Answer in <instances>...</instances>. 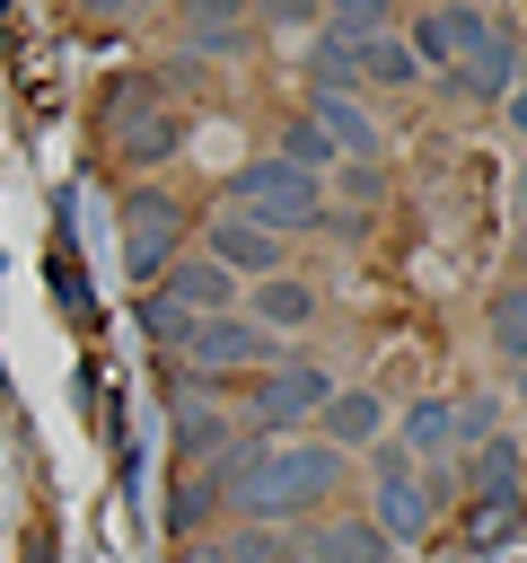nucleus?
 Returning a JSON list of instances; mask_svg holds the SVG:
<instances>
[{"label": "nucleus", "mask_w": 527, "mask_h": 563, "mask_svg": "<svg viewBox=\"0 0 527 563\" xmlns=\"http://www.w3.org/2000/svg\"><path fill=\"white\" fill-rule=\"evenodd\" d=\"M53 290H61V308H88V273H79L70 229H53Z\"/></svg>", "instance_id": "nucleus-29"}, {"label": "nucleus", "mask_w": 527, "mask_h": 563, "mask_svg": "<svg viewBox=\"0 0 527 563\" xmlns=\"http://www.w3.org/2000/svg\"><path fill=\"white\" fill-rule=\"evenodd\" d=\"M316 431H325V449H343V457L386 449V396H378V387H334V405L316 413Z\"/></svg>", "instance_id": "nucleus-14"}, {"label": "nucleus", "mask_w": 527, "mask_h": 563, "mask_svg": "<svg viewBox=\"0 0 527 563\" xmlns=\"http://www.w3.org/2000/svg\"><path fill=\"white\" fill-rule=\"evenodd\" d=\"M334 369L325 361H272L264 378H246V413H255V431L272 440V431H290V422H316L325 405H334Z\"/></svg>", "instance_id": "nucleus-3"}, {"label": "nucleus", "mask_w": 527, "mask_h": 563, "mask_svg": "<svg viewBox=\"0 0 527 563\" xmlns=\"http://www.w3.org/2000/svg\"><path fill=\"white\" fill-rule=\"evenodd\" d=\"M457 537H466L474 554H501L509 537H527V501H474V510L457 519Z\"/></svg>", "instance_id": "nucleus-21"}, {"label": "nucleus", "mask_w": 527, "mask_h": 563, "mask_svg": "<svg viewBox=\"0 0 527 563\" xmlns=\"http://www.w3.org/2000/svg\"><path fill=\"white\" fill-rule=\"evenodd\" d=\"M141 334L149 343H167V352H184V334H193V317L167 299V290H141Z\"/></svg>", "instance_id": "nucleus-27"}, {"label": "nucleus", "mask_w": 527, "mask_h": 563, "mask_svg": "<svg viewBox=\"0 0 527 563\" xmlns=\"http://www.w3.org/2000/svg\"><path fill=\"white\" fill-rule=\"evenodd\" d=\"M518 405H527V369H518Z\"/></svg>", "instance_id": "nucleus-34"}, {"label": "nucleus", "mask_w": 527, "mask_h": 563, "mask_svg": "<svg viewBox=\"0 0 527 563\" xmlns=\"http://www.w3.org/2000/svg\"><path fill=\"white\" fill-rule=\"evenodd\" d=\"M184 44H193V53L237 44V9H220V0H211V9H193V18H184Z\"/></svg>", "instance_id": "nucleus-28"}, {"label": "nucleus", "mask_w": 527, "mask_h": 563, "mask_svg": "<svg viewBox=\"0 0 527 563\" xmlns=\"http://www.w3.org/2000/svg\"><path fill=\"white\" fill-rule=\"evenodd\" d=\"M369 501H378V528H386V545H413V537H430V493L413 484V457H404L395 440L378 449V493H369Z\"/></svg>", "instance_id": "nucleus-9"}, {"label": "nucleus", "mask_w": 527, "mask_h": 563, "mask_svg": "<svg viewBox=\"0 0 527 563\" xmlns=\"http://www.w3.org/2000/svg\"><path fill=\"white\" fill-rule=\"evenodd\" d=\"M466 493H474V501H527V449H518L509 431L474 440V457H466Z\"/></svg>", "instance_id": "nucleus-16"}, {"label": "nucleus", "mask_w": 527, "mask_h": 563, "mask_svg": "<svg viewBox=\"0 0 527 563\" xmlns=\"http://www.w3.org/2000/svg\"><path fill=\"white\" fill-rule=\"evenodd\" d=\"M413 79H422V62H413L404 26L378 35V44H360V88H413Z\"/></svg>", "instance_id": "nucleus-23"}, {"label": "nucleus", "mask_w": 527, "mask_h": 563, "mask_svg": "<svg viewBox=\"0 0 527 563\" xmlns=\"http://www.w3.org/2000/svg\"><path fill=\"white\" fill-rule=\"evenodd\" d=\"M237 440H246V422H237L228 405H193V413H176V431H167V466H176V475H211Z\"/></svg>", "instance_id": "nucleus-11"}, {"label": "nucleus", "mask_w": 527, "mask_h": 563, "mask_svg": "<svg viewBox=\"0 0 527 563\" xmlns=\"http://www.w3.org/2000/svg\"><path fill=\"white\" fill-rule=\"evenodd\" d=\"M501 114H509V132H518V141H527V79H518V88H509V106H501Z\"/></svg>", "instance_id": "nucleus-31"}, {"label": "nucleus", "mask_w": 527, "mask_h": 563, "mask_svg": "<svg viewBox=\"0 0 527 563\" xmlns=\"http://www.w3.org/2000/svg\"><path fill=\"white\" fill-rule=\"evenodd\" d=\"M483 334H492V352H501L509 369H527V290H518V282H509V290H492Z\"/></svg>", "instance_id": "nucleus-22"}, {"label": "nucleus", "mask_w": 527, "mask_h": 563, "mask_svg": "<svg viewBox=\"0 0 527 563\" xmlns=\"http://www.w3.org/2000/svg\"><path fill=\"white\" fill-rule=\"evenodd\" d=\"M149 114H167V88H158V70H123L105 97H97V141L114 150L123 132H141Z\"/></svg>", "instance_id": "nucleus-15"}, {"label": "nucleus", "mask_w": 527, "mask_h": 563, "mask_svg": "<svg viewBox=\"0 0 527 563\" xmlns=\"http://www.w3.org/2000/svg\"><path fill=\"white\" fill-rule=\"evenodd\" d=\"M184 369H202V378H264L272 361H281V343L237 308V317H202L193 334H184V352H176Z\"/></svg>", "instance_id": "nucleus-4"}, {"label": "nucleus", "mask_w": 527, "mask_h": 563, "mask_svg": "<svg viewBox=\"0 0 527 563\" xmlns=\"http://www.w3.org/2000/svg\"><path fill=\"white\" fill-rule=\"evenodd\" d=\"M492 26H501V18H483V9H413V18H404V44H413L422 70H448V62H466Z\"/></svg>", "instance_id": "nucleus-8"}, {"label": "nucleus", "mask_w": 527, "mask_h": 563, "mask_svg": "<svg viewBox=\"0 0 527 563\" xmlns=\"http://www.w3.org/2000/svg\"><path fill=\"white\" fill-rule=\"evenodd\" d=\"M202 255H211L220 273H237L246 290H255V282H281V273H290V238H272V229H264L255 211H237V202L202 220Z\"/></svg>", "instance_id": "nucleus-5"}, {"label": "nucleus", "mask_w": 527, "mask_h": 563, "mask_svg": "<svg viewBox=\"0 0 527 563\" xmlns=\"http://www.w3.org/2000/svg\"><path fill=\"white\" fill-rule=\"evenodd\" d=\"M439 88H448L457 106H509V88H518V35H509V26H492L466 62H448V70H439Z\"/></svg>", "instance_id": "nucleus-7"}, {"label": "nucleus", "mask_w": 527, "mask_h": 563, "mask_svg": "<svg viewBox=\"0 0 527 563\" xmlns=\"http://www.w3.org/2000/svg\"><path fill=\"white\" fill-rule=\"evenodd\" d=\"M281 158H290L299 176H316V185H325V167H343V150H334V141H325V132H316L307 114H299V123L281 132Z\"/></svg>", "instance_id": "nucleus-26"}, {"label": "nucleus", "mask_w": 527, "mask_h": 563, "mask_svg": "<svg viewBox=\"0 0 527 563\" xmlns=\"http://www.w3.org/2000/svg\"><path fill=\"white\" fill-rule=\"evenodd\" d=\"M509 264H518V290H527V229H518V255H509Z\"/></svg>", "instance_id": "nucleus-32"}, {"label": "nucleus", "mask_w": 527, "mask_h": 563, "mask_svg": "<svg viewBox=\"0 0 527 563\" xmlns=\"http://www.w3.org/2000/svg\"><path fill=\"white\" fill-rule=\"evenodd\" d=\"M158 290H167V299H176L193 325H202V317H237V308H246V282H237V273H220L202 246H193V255H176Z\"/></svg>", "instance_id": "nucleus-10"}, {"label": "nucleus", "mask_w": 527, "mask_h": 563, "mask_svg": "<svg viewBox=\"0 0 527 563\" xmlns=\"http://www.w3.org/2000/svg\"><path fill=\"white\" fill-rule=\"evenodd\" d=\"M307 563H386V528L378 519H316Z\"/></svg>", "instance_id": "nucleus-19"}, {"label": "nucleus", "mask_w": 527, "mask_h": 563, "mask_svg": "<svg viewBox=\"0 0 527 563\" xmlns=\"http://www.w3.org/2000/svg\"><path fill=\"white\" fill-rule=\"evenodd\" d=\"M228 202H237V211H255L272 238H299V229H360V220H351V211H334V202H325V185H316V176H299L281 150L246 158V167L228 176Z\"/></svg>", "instance_id": "nucleus-2"}, {"label": "nucleus", "mask_w": 527, "mask_h": 563, "mask_svg": "<svg viewBox=\"0 0 527 563\" xmlns=\"http://www.w3.org/2000/svg\"><path fill=\"white\" fill-rule=\"evenodd\" d=\"M299 554H307L299 528H255V519L220 528V563H299Z\"/></svg>", "instance_id": "nucleus-20"}, {"label": "nucleus", "mask_w": 527, "mask_h": 563, "mask_svg": "<svg viewBox=\"0 0 527 563\" xmlns=\"http://www.w3.org/2000/svg\"><path fill=\"white\" fill-rule=\"evenodd\" d=\"M176 255H184V211H176L158 185H132V194H123V264L158 290Z\"/></svg>", "instance_id": "nucleus-6"}, {"label": "nucleus", "mask_w": 527, "mask_h": 563, "mask_svg": "<svg viewBox=\"0 0 527 563\" xmlns=\"http://www.w3.org/2000/svg\"><path fill=\"white\" fill-rule=\"evenodd\" d=\"M518 211H527V167H518Z\"/></svg>", "instance_id": "nucleus-33"}, {"label": "nucleus", "mask_w": 527, "mask_h": 563, "mask_svg": "<svg viewBox=\"0 0 527 563\" xmlns=\"http://www.w3.org/2000/svg\"><path fill=\"white\" fill-rule=\"evenodd\" d=\"M246 317H255L272 343H290L299 325H316V282H299V273H281V282H255V290H246Z\"/></svg>", "instance_id": "nucleus-17"}, {"label": "nucleus", "mask_w": 527, "mask_h": 563, "mask_svg": "<svg viewBox=\"0 0 527 563\" xmlns=\"http://www.w3.org/2000/svg\"><path fill=\"white\" fill-rule=\"evenodd\" d=\"M343 194H351V202H378V194H386V176H378V167H351V176H343Z\"/></svg>", "instance_id": "nucleus-30"}, {"label": "nucleus", "mask_w": 527, "mask_h": 563, "mask_svg": "<svg viewBox=\"0 0 527 563\" xmlns=\"http://www.w3.org/2000/svg\"><path fill=\"white\" fill-rule=\"evenodd\" d=\"M211 475L228 484V510H237V519H255V528H299L316 501H334V493L351 484V457L325 449V440H264V431H246Z\"/></svg>", "instance_id": "nucleus-1"}, {"label": "nucleus", "mask_w": 527, "mask_h": 563, "mask_svg": "<svg viewBox=\"0 0 527 563\" xmlns=\"http://www.w3.org/2000/svg\"><path fill=\"white\" fill-rule=\"evenodd\" d=\"M307 123H316V132H325L351 167H369V158L386 150V123H378L360 97H325V88H307Z\"/></svg>", "instance_id": "nucleus-13"}, {"label": "nucleus", "mask_w": 527, "mask_h": 563, "mask_svg": "<svg viewBox=\"0 0 527 563\" xmlns=\"http://www.w3.org/2000/svg\"><path fill=\"white\" fill-rule=\"evenodd\" d=\"M176 141H184V123H176V106H167V114H149L141 132H123V141H114V158H123V167H167V158H176Z\"/></svg>", "instance_id": "nucleus-24"}, {"label": "nucleus", "mask_w": 527, "mask_h": 563, "mask_svg": "<svg viewBox=\"0 0 527 563\" xmlns=\"http://www.w3.org/2000/svg\"><path fill=\"white\" fill-rule=\"evenodd\" d=\"M158 519H167L176 545H202V537L228 519V484H220V475H176V466H167V501H158Z\"/></svg>", "instance_id": "nucleus-12"}, {"label": "nucleus", "mask_w": 527, "mask_h": 563, "mask_svg": "<svg viewBox=\"0 0 527 563\" xmlns=\"http://www.w3.org/2000/svg\"><path fill=\"white\" fill-rule=\"evenodd\" d=\"M457 440H466L457 396H413V405H404V422H395V449H404V457H448Z\"/></svg>", "instance_id": "nucleus-18"}, {"label": "nucleus", "mask_w": 527, "mask_h": 563, "mask_svg": "<svg viewBox=\"0 0 527 563\" xmlns=\"http://www.w3.org/2000/svg\"><path fill=\"white\" fill-rule=\"evenodd\" d=\"M316 35H334V44H378V35H395V18L378 9V0H351V9H334V18H316Z\"/></svg>", "instance_id": "nucleus-25"}]
</instances>
